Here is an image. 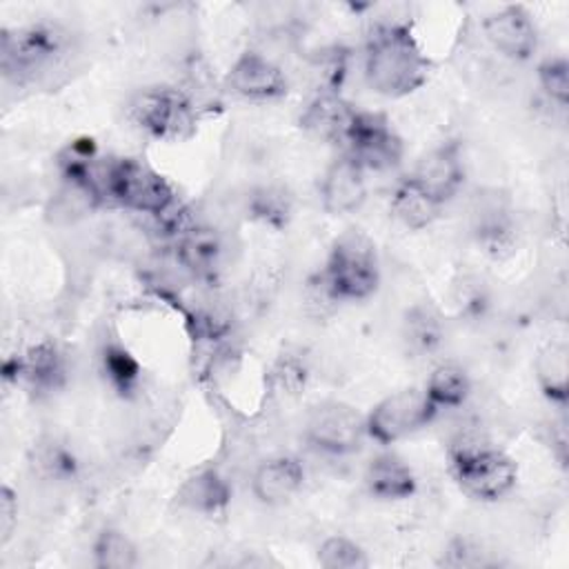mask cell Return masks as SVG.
<instances>
[{
  "instance_id": "27",
  "label": "cell",
  "mask_w": 569,
  "mask_h": 569,
  "mask_svg": "<svg viewBox=\"0 0 569 569\" xmlns=\"http://www.w3.org/2000/svg\"><path fill=\"white\" fill-rule=\"evenodd\" d=\"M91 565L98 569H133L140 565L138 545L120 527L107 525L91 540Z\"/></svg>"
},
{
  "instance_id": "30",
  "label": "cell",
  "mask_w": 569,
  "mask_h": 569,
  "mask_svg": "<svg viewBox=\"0 0 569 569\" xmlns=\"http://www.w3.org/2000/svg\"><path fill=\"white\" fill-rule=\"evenodd\" d=\"M536 82L547 102L558 109L569 104V60L562 53L547 56L536 67Z\"/></svg>"
},
{
  "instance_id": "10",
  "label": "cell",
  "mask_w": 569,
  "mask_h": 569,
  "mask_svg": "<svg viewBox=\"0 0 569 569\" xmlns=\"http://www.w3.org/2000/svg\"><path fill=\"white\" fill-rule=\"evenodd\" d=\"M2 378L33 396H51L67 385V353L53 338H42L20 353L4 358Z\"/></svg>"
},
{
  "instance_id": "32",
  "label": "cell",
  "mask_w": 569,
  "mask_h": 569,
  "mask_svg": "<svg viewBox=\"0 0 569 569\" xmlns=\"http://www.w3.org/2000/svg\"><path fill=\"white\" fill-rule=\"evenodd\" d=\"M442 565L447 567H487L491 560L487 558V551H482L478 545L469 540H456L449 545L447 551H442Z\"/></svg>"
},
{
  "instance_id": "24",
  "label": "cell",
  "mask_w": 569,
  "mask_h": 569,
  "mask_svg": "<svg viewBox=\"0 0 569 569\" xmlns=\"http://www.w3.org/2000/svg\"><path fill=\"white\" fill-rule=\"evenodd\" d=\"M533 378L540 396L565 409L569 398V347L562 340H547L533 358Z\"/></svg>"
},
{
  "instance_id": "2",
  "label": "cell",
  "mask_w": 569,
  "mask_h": 569,
  "mask_svg": "<svg viewBox=\"0 0 569 569\" xmlns=\"http://www.w3.org/2000/svg\"><path fill=\"white\" fill-rule=\"evenodd\" d=\"M76 53V36L58 20H33L0 31V73L16 89L40 87Z\"/></svg>"
},
{
  "instance_id": "6",
  "label": "cell",
  "mask_w": 569,
  "mask_h": 569,
  "mask_svg": "<svg viewBox=\"0 0 569 569\" xmlns=\"http://www.w3.org/2000/svg\"><path fill=\"white\" fill-rule=\"evenodd\" d=\"M449 471L460 491L480 502L502 500L518 482L516 460L478 440H460L449 449Z\"/></svg>"
},
{
  "instance_id": "17",
  "label": "cell",
  "mask_w": 569,
  "mask_h": 569,
  "mask_svg": "<svg viewBox=\"0 0 569 569\" xmlns=\"http://www.w3.org/2000/svg\"><path fill=\"white\" fill-rule=\"evenodd\" d=\"M365 489L380 502H405L418 491V476L413 467L389 447H382L365 467Z\"/></svg>"
},
{
  "instance_id": "33",
  "label": "cell",
  "mask_w": 569,
  "mask_h": 569,
  "mask_svg": "<svg viewBox=\"0 0 569 569\" xmlns=\"http://www.w3.org/2000/svg\"><path fill=\"white\" fill-rule=\"evenodd\" d=\"M18 491L11 485H2L0 489V542L7 545L18 527Z\"/></svg>"
},
{
  "instance_id": "20",
  "label": "cell",
  "mask_w": 569,
  "mask_h": 569,
  "mask_svg": "<svg viewBox=\"0 0 569 569\" xmlns=\"http://www.w3.org/2000/svg\"><path fill=\"white\" fill-rule=\"evenodd\" d=\"M176 258L193 278L211 280L222 269L224 242L211 227H184L176 244Z\"/></svg>"
},
{
  "instance_id": "1",
  "label": "cell",
  "mask_w": 569,
  "mask_h": 569,
  "mask_svg": "<svg viewBox=\"0 0 569 569\" xmlns=\"http://www.w3.org/2000/svg\"><path fill=\"white\" fill-rule=\"evenodd\" d=\"M433 60L405 20L376 22L362 47V78L382 98H407L429 82Z\"/></svg>"
},
{
  "instance_id": "15",
  "label": "cell",
  "mask_w": 569,
  "mask_h": 569,
  "mask_svg": "<svg viewBox=\"0 0 569 569\" xmlns=\"http://www.w3.org/2000/svg\"><path fill=\"white\" fill-rule=\"evenodd\" d=\"M367 171L345 151L333 158L318 182V200L327 216L356 213L367 202Z\"/></svg>"
},
{
  "instance_id": "25",
  "label": "cell",
  "mask_w": 569,
  "mask_h": 569,
  "mask_svg": "<svg viewBox=\"0 0 569 569\" xmlns=\"http://www.w3.org/2000/svg\"><path fill=\"white\" fill-rule=\"evenodd\" d=\"M473 382L469 371L456 360H440L431 367L422 391L438 413L462 409L471 396Z\"/></svg>"
},
{
  "instance_id": "31",
  "label": "cell",
  "mask_w": 569,
  "mask_h": 569,
  "mask_svg": "<svg viewBox=\"0 0 569 569\" xmlns=\"http://www.w3.org/2000/svg\"><path fill=\"white\" fill-rule=\"evenodd\" d=\"M269 382L280 396H298L307 382H309V365L298 351H284L280 353L271 369H269Z\"/></svg>"
},
{
  "instance_id": "23",
  "label": "cell",
  "mask_w": 569,
  "mask_h": 569,
  "mask_svg": "<svg viewBox=\"0 0 569 569\" xmlns=\"http://www.w3.org/2000/svg\"><path fill=\"white\" fill-rule=\"evenodd\" d=\"M442 211L445 207L422 187H418L409 176H402L391 189L389 213L409 231H422L431 227L442 216Z\"/></svg>"
},
{
  "instance_id": "26",
  "label": "cell",
  "mask_w": 569,
  "mask_h": 569,
  "mask_svg": "<svg viewBox=\"0 0 569 569\" xmlns=\"http://www.w3.org/2000/svg\"><path fill=\"white\" fill-rule=\"evenodd\" d=\"M98 369L111 391L120 398H133L142 385V365L133 351L118 338H104L98 349Z\"/></svg>"
},
{
  "instance_id": "4",
  "label": "cell",
  "mask_w": 569,
  "mask_h": 569,
  "mask_svg": "<svg viewBox=\"0 0 569 569\" xmlns=\"http://www.w3.org/2000/svg\"><path fill=\"white\" fill-rule=\"evenodd\" d=\"M102 191L104 202L151 218H164L176 207L173 184L138 156L109 158L104 164Z\"/></svg>"
},
{
  "instance_id": "7",
  "label": "cell",
  "mask_w": 569,
  "mask_h": 569,
  "mask_svg": "<svg viewBox=\"0 0 569 569\" xmlns=\"http://www.w3.org/2000/svg\"><path fill=\"white\" fill-rule=\"evenodd\" d=\"M305 445L325 458H349L365 445V413L345 400L313 405L302 425Z\"/></svg>"
},
{
  "instance_id": "3",
  "label": "cell",
  "mask_w": 569,
  "mask_h": 569,
  "mask_svg": "<svg viewBox=\"0 0 569 569\" xmlns=\"http://www.w3.org/2000/svg\"><path fill=\"white\" fill-rule=\"evenodd\" d=\"M320 296L336 305L369 300L380 287V256L371 236L347 229L333 238L316 276Z\"/></svg>"
},
{
  "instance_id": "14",
  "label": "cell",
  "mask_w": 569,
  "mask_h": 569,
  "mask_svg": "<svg viewBox=\"0 0 569 569\" xmlns=\"http://www.w3.org/2000/svg\"><path fill=\"white\" fill-rule=\"evenodd\" d=\"M471 236L485 256L509 258L518 247V220L511 202L498 191L480 196L471 211Z\"/></svg>"
},
{
  "instance_id": "12",
  "label": "cell",
  "mask_w": 569,
  "mask_h": 569,
  "mask_svg": "<svg viewBox=\"0 0 569 569\" xmlns=\"http://www.w3.org/2000/svg\"><path fill=\"white\" fill-rule=\"evenodd\" d=\"M433 200L447 207L465 187L467 164L458 140L449 138L427 149L407 173Z\"/></svg>"
},
{
  "instance_id": "29",
  "label": "cell",
  "mask_w": 569,
  "mask_h": 569,
  "mask_svg": "<svg viewBox=\"0 0 569 569\" xmlns=\"http://www.w3.org/2000/svg\"><path fill=\"white\" fill-rule=\"evenodd\" d=\"M249 213L258 222L269 224L273 229H280V227L287 224V220L293 213L291 193L282 187H276V184L258 187L249 198Z\"/></svg>"
},
{
  "instance_id": "11",
  "label": "cell",
  "mask_w": 569,
  "mask_h": 569,
  "mask_svg": "<svg viewBox=\"0 0 569 569\" xmlns=\"http://www.w3.org/2000/svg\"><path fill=\"white\" fill-rule=\"evenodd\" d=\"M224 91L247 102H276L289 93L284 69L258 49L240 51L222 78Z\"/></svg>"
},
{
  "instance_id": "18",
  "label": "cell",
  "mask_w": 569,
  "mask_h": 569,
  "mask_svg": "<svg viewBox=\"0 0 569 569\" xmlns=\"http://www.w3.org/2000/svg\"><path fill=\"white\" fill-rule=\"evenodd\" d=\"M356 109L340 91L320 89L300 111L298 124L309 136L318 138L320 142L342 144L349 131V124L356 116Z\"/></svg>"
},
{
  "instance_id": "16",
  "label": "cell",
  "mask_w": 569,
  "mask_h": 569,
  "mask_svg": "<svg viewBox=\"0 0 569 569\" xmlns=\"http://www.w3.org/2000/svg\"><path fill=\"white\" fill-rule=\"evenodd\" d=\"M305 462L293 453H276L264 458L251 473V496L262 507H282L291 502L305 487Z\"/></svg>"
},
{
  "instance_id": "13",
  "label": "cell",
  "mask_w": 569,
  "mask_h": 569,
  "mask_svg": "<svg viewBox=\"0 0 569 569\" xmlns=\"http://www.w3.org/2000/svg\"><path fill=\"white\" fill-rule=\"evenodd\" d=\"M482 36L498 56L511 62H529L540 44L536 20L522 4H502L487 13Z\"/></svg>"
},
{
  "instance_id": "19",
  "label": "cell",
  "mask_w": 569,
  "mask_h": 569,
  "mask_svg": "<svg viewBox=\"0 0 569 569\" xmlns=\"http://www.w3.org/2000/svg\"><path fill=\"white\" fill-rule=\"evenodd\" d=\"M233 496V487L229 478L218 467H200L189 473L176 491L178 507L200 513V516H218L224 513Z\"/></svg>"
},
{
  "instance_id": "9",
  "label": "cell",
  "mask_w": 569,
  "mask_h": 569,
  "mask_svg": "<svg viewBox=\"0 0 569 569\" xmlns=\"http://www.w3.org/2000/svg\"><path fill=\"white\" fill-rule=\"evenodd\" d=\"M342 151L351 156L367 173L391 171L402 164L405 140L382 111L356 109Z\"/></svg>"
},
{
  "instance_id": "28",
  "label": "cell",
  "mask_w": 569,
  "mask_h": 569,
  "mask_svg": "<svg viewBox=\"0 0 569 569\" xmlns=\"http://www.w3.org/2000/svg\"><path fill=\"white\" fill-rule=\"evenodd\" d=\"M316 560L322 569H367L371 565V558L367 549L342 533L327 536L316 551Z\"/></svg>"
},
{
  "instance_id": "21",
  "label": "cell",
  "mask_w": 569,
  "mask_h": 569,
  "mask_svg": "<svg viewBox=\"0 0 569 569\" xmlns=\"http://www.w3.org/2000/svg\"><path fill=\"white\" fill-rule=\"evenodd\" d=\"M29 467L36 478L51 485H67L80 473L78 451L56 433L40 436L29 453Z\"/></svg>"
},
{
  "instance_id": "22",
  "label": "cell",
  "mask_w": 569,
  "mask_h": 569,
  "mask_svg": "<svg viewBox=\"0 0 569 569\" xmlns=\"http://www.w3.org/2000/svg\"><path fill=\"white\" fill-rule=\"evenodd\" d=\"M447 325L442 313L431 302H413L400 322V338L405 351L413 358L436 353L445 342Z\"/></svg>"
},
{
  "instance_id": "8",
  "label": "cell",
  "mask_w": 569,
  "mask_h": 569,
  "mask_svg": "<svg viewBox=\"0 0 569 569\" xmlns=\"http://www.w3.org/2000/svg\"><path fill=\"white\" fill-rule=\"evenodd\" d=\"M440 413L427 400L422 387H405L380 398L365 413L367 438L380 447H391L422 429Z\"/></svg>"
},
{
  "instance_id": "5",
  "label": "cell",
  "mask_w": 569,
  "mask_h": 569,
  "mask_svg": "<svg viewBox=\"0 0 569 569\" xmlns=\"http://www.w3.org/2000/svg\"><path fill=\"white\" fill-rule=\"evenodd\" d=\"M129 122L158 142H184L198 131V107L193 98L171 84L138 89L127 102Z\"/></svg>"
}]
</instances>
